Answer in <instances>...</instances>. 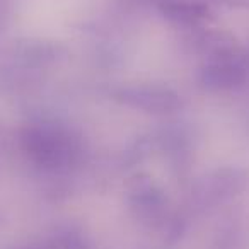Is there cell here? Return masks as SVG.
I'll return each instance as SVG.
<instances>
[{"instance_id": "6da1fadb", "label": "cell", "mask_w": 249, "mask_h": 249, "mask_svg": "<svg viewBox=\"0 0 249 249\" xmlns=\"http://www.w3.org/2000/svg\"><path fill=\"white\" fill-rule=\"evenodd\" d=\"M24 150L39 167L60 169L77 156V145L70 133L53 124L31 126L22 133Z\"/></svg>"}, {"instance_id": "7a4b0ae2", "label": "cell", "mask_w": 249, "mask_h": 249, "mask_svg": "<svg viewBox=\"0 0 249 249\" xmlns=\"http://www.w3.org/2000/svg\"><path fill=\"white\" fill-rule=\"evenodd\" d=\"M114 99L124 106L142 109L145 113H173L181 107V99L169 87L157 84H140V86H126L114 90Z\"/></svg>"}, {"instance_id": "3957f363", "label": "cell", "mask_w": 249, "mask_h": 249, "mask_svg": "<svg viewBox=\"0 0 249 249\" xmlns=\"http://www.w3.org/2000/svg\"><path fill=\"white\" fill-rule=\"evenodd\" d=\"M246 80V69L231 60H215L201 70V84L212 90L239 87Z\"/></svg>"}, {"instance_id": "277c9868", "label": "cell", "mask_w": 249, "mask_h": 249, "mask_svg": "<svg viewBox=\"0 0 249 249\" xmlns=\"http://www.w3.org/2000/svg\"><path fill=\"white\" fill-rule=\"evenodd\" d=\"M162 16L178 24H196L208 14L207 4L201 0H159Z\"/></svg>"}]
</instances>
